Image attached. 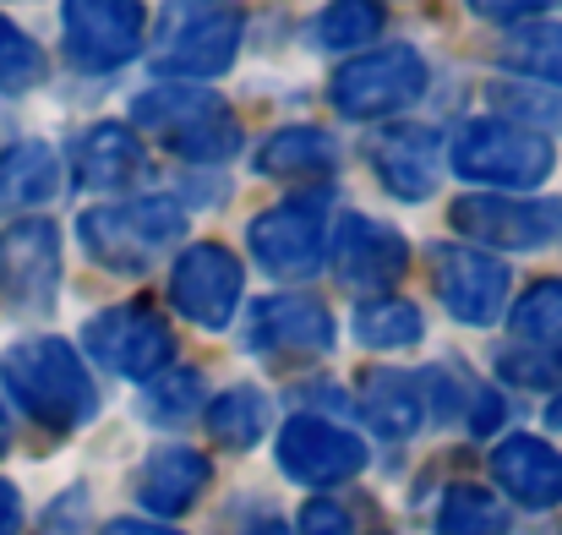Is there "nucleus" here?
<instances>
[{"instance_id":"nucleus-16","label":"nucleus","mask_w":562,"mask_h":535,"mask_svg":"<svg viewBox=\"0 0 562 535\" xmlns=\"http://www.w3.org/2000/svg\"><path fill=\"white\" fill-rule=\"evenodd\" d=\"M323 263L339 274V285L350 290H387L398 285V274L409 268V246L393 224H376L367 213H339L334 230H328V252Z\"/></svg>"},{"instance_id":"nucleus-12","label":"nucleus","mask_w":562,"mask_h":535,"mask_svg":"<svg viewBox=\"0 0 562 535\" xmlns=\"http://www.w3.org/2000/svg\"><path fill=\"white\" fill-rule=\"evenodd\" d=\"M246 350L262 360H312L334 350V312L317 296H262L246 312Z\"/></svg>"},{"instance_id":"nucleus-15","label":"nucleus","mask_w":562,"mask_h":535,"mask_svg":"<svg viewBox=\"0 0 562 535\" xmlns=\"http://www.w3.org/2000/svg\"><path fill=\"white\" fill-rule=\"evenodd\" d=\"M240 285H246L240 257L224 252V246H213V241H196V246L181 252V263H176V274H170V301H176V312H181L187 323L218 334V328L235 323Z\"/></svg>"},{"instance_id":"nucleus-20","label":"nucleus","mask_w":562,"mask_h":535,"mask_svg":"<svg viewBox=\"0 0 562 535\" xmlns=\"http://www.w3.org/2000/svg\"><path fill=\"white\" fill-rule=\"evenodd\" d=\"M207 476L213 470H207V459L196 448H181V443L154 448L143 459V470H137V503L148 514H159V520H176V514H187L191 503L202 498Z\"/></svg>"},{"instance_id":"nucleus-29","label":"nucleus","mask_w":562,"mask_h":535,"mask_svg":"<svg viewBox=\"0 0 562 535\" xmlns=\"http://www.w3.org/2000/svg\"><path fill=\"white\" fill-rule=\"evenodd\" d=\"M503 60H508L514 71H530V77L562 88V22H530V27L508 33Z\"/></svg>"},{"instance_id":"nucleus-24","label":"nucleus","mask_w":562,"mask_h":535,"mask_svg":"<svg viewBox=\"0 0 562 535\" xmlns=\"http://www.w3.org/2000/svg\"><path fill=\"white\" fill-rule=\"evenodd\" d=\"M356 339L367 350H409L426 339V317L415 301L376 296V301H361V312H356Z\"/></svg>"},{"instance_id":"nucleus-2","label":"nucleus","mask_w":562,"mask_h":535,"mask_svg":"<svg viewBox=\"0 0 562 535\" xmlns=\"http://www.w3.org/2000/svg\"><path fill=\"white\" fill-rule=\"evenodd\" d=\"M82 252L110 274H148L176 241H187V208L170 197H126L77 219Z\"/></svg>"},{"instance_id":"nucleus-32","label":"nucleus","mask_w":562,"mask_h":535,"mask_svg":"<svg viewBox=\"0 0 562 535\" xmlns=\"http://www.w3.org/2000/svg\"><path fill=\"white\" fill-rule=\"evenodd\" d=\"M497 366H503V377H514V382H525V388H552V382L562 377V350L514 345V350L497 356Z\"/></svg>"},{"instance_id":"nucleus-19","label":"nucleus","mask_w":562,"mask_h":535,"mask_svg":"<svg viewBox=\"0 0 562 535\" xmlns=\"http://www.w3.org/2000/svg\"><path fill=\"white\" fill-rule=\"evenodd\" d=\"M143 170H148V154H143L137 132L132 126H115V121L82 132L77 148H71V176H77L82 191H121Z\"/></svg>"},{"instance_id":"nucleus-3","label":"nucleus","mask_w":562,"mask_h":535,"mask_svg":"<svg viewBox=\"0 0 562 535\" xmlns=\"http://www.w3.org/2000/svg\"><path fill=\"white\" fill-rule=\"evenodd\" d=\"M132 121L191 165H224L229 154H240V121L229 115V104L218 93H207L196 82H165V88L137 93Z\"/></svg>"},{"instance_id":"nucleus-1","label":"nucleus","mask_w":562,"mask_h":535,"mask_svg":"<svg viewBox=\"0 0 562 535\" xmlns=\"http://www.w3.org/2000/svg\"><path fill=\"white\" fill-rule=\"evenodd\" d=\"M0 388L16 399L22 415H33L49 432H77L99 415V388L82 356L49 334H33L0 356Z\"/></svg>"},{"instance_id":"nucleus-22","label":"nucleus","mask_w":562,"mask_h":535,"mask_svg":"<svg viewBox=\"0 0 562 535\" xmlns=\"http://www.w3.org/2000/svg\"><path fill=\"white\" fill-rule=\"evenodd\" d=\"M257 170L273 180H328L339 170V143L317 126H290L257 148Z\"/></svg>"},{"instance_id":"nucleus-34","label":"nucleus","mask_w":562,"mask_h":535,"mask_svg":"<svg viewBox=\"0 0 562 535\" xmlns=\"http://www.w3.org/2000/svg\"><path fill=\"white\" fill-rule=\"evenodd\" d=\"M295 535H356V514H350V503H339V498H317V503L301 509Z\"/></svg>"},{"instance_id":"nucleus-30","label":"nucleus","mask_w":562,"mask_h":535,"mask_svg":"<svg viewBox=\"0 0 562 535\" xmlns=\"http://www.w3.org/2000/svg\"><path fill=\"white\" fill-rule=\"evenodd\" d=\"M376 27H382L376 0H334L317 22V38H323V49H361L376 38Z\"/></svg>"},{"instance_id":"nucleus-17","label":"nucleus","mask_w":562,"mask_h":535,"mask_svg":"<svg viewBox=\"0 0 562 535\" xmlns=\"http://www.w3.org/2000/svg\"><path fill=\"white\" fill-rule=\"evenodd\" d=\"M372 176L398 202H426L442 180V137L431 126H387L372 137Z\"/></svg>"},{"instance_id":"nucleus-28","label":"nucleus","mask_w":562,"mask_h":535,"mask_svg":"<svg viewBox=\"0 0 562 535\" xmlns=\"http://www.w3.org/2000/svg\"><path fill=\"white\" fill-rule=\"evenodd\" d=\"M437 531L442 535H497V531H508V509L486 487H448V498L437 509Z\"/></svg>"},{"instance_id":"nucleus-21","label":"nucleus","mask_w":562,"mask_h":535,"mask_svg":"<svg viewBox=\"0 0 562 535\" xmlns=\"http://www.w3.org/2000/svg\"><path fill=\"white\" fill-rule=\"evenodd\" d=\"M361 415L387 443L415 437L420 421H426V377H415V371H372L361 382Z\"/></svg>"},{"instance_id":"nucleus-9","label":"nucleus","mask_w":562,"mask_h":535,"mask_svg":"<svg viewBox=\"0 0 562 535\" xmlns=\"http://www.w3.org/2000/svg\"><path fill=\"white\" fill-rule=\"evenodd\" d=\"M431 285H437V301L448 306L453 323L464 328H492L503 312H508V263L492 257V252H475V246H431Z\"/></svg>"},{"instance_id":"nucleus-6","label":"nucleus","mask_w":562,"mask_h":535,"mask_svg":"<svg viewBox=\"0 0 562 535\" xmlns=\"http://www.w3.org/2000/svg\"><path fill=\"white\" fill-rule=\"evenodd\" d=\"M246 246L273 279H290V285L312 279L323 268V252H328V202H323V191H306V197H290V202L257 213L251 230H246Z\"/></svg>"},{"instance_id":"nucleus-23","label":"nucleus","mask_w":562,"mask_h":535,"mask_svg":"<svg viewBox=\"0 0 562 535\" xmlns=\"http://www.w3.org/2000/svg\"><path fill=\"white\" fill-rule=\"evenodd\" d=\"M60 191V159L49 143H16L0 154V213L44 208Z\"/></svg>"},{"instance_id":"nucleus-10","label":"nucleus","mask_w":562,"mask_h":535,"mask_svg":"<svg viewBox=\"0 0 562 535\" xmlns=\"http://www.w3.org/2000/svg\"><path fill=\"white\" fill-rule=\"evenodd\" d=\"M66 60L77 71H115L126 66L148 38V11L137 0H66L60 5Z\"/></svg>"},{"instance_id":"nucleus-26","label":"nucleus","mask_w":562,"mask_h":535,"mask_svg":"<svg viewBox=\"0 0 562 535\" xmlns=\"http://www.w3.org/2000/svg\"><path fill=\"white\" fill-rule=\"evenodd\" d=\"M514 345H536V350H562V279H541L536 290H525V301L508 312Z\"/></svg>"},{"instance_id":"nucleus-33","label":"nucleus","mask_w":562,"mask_h":535,"mask_svg":"<svg viewBox=\"0 0 562 535\" xmlns=\"http://www.w3.org/2000/svg\"><path fill=\"white\" fill-rule=\"evenodd\" d=\"M33 535H88V492H82V487L60 492V498L44 509V520H38Z\"/></svg>"},{"instance_id":"nucleus-40","label":"nucleus","mask_w":562,"mask_h":535,"mask_svg":"<svg viewBox=\"0 0 562 535\" xmlns=\"http://www.w3.org/2000/svg\"><path fill=\"white\" fill-rule=\"evenodd\" d=\"M5 443H11V421H5V410H0V454H5Z\"/></svg>"},{"instance_id":"nucleus-35","label":"nucleus","mask_w":562,"mask_h":535,"mask_svg":"<svg viewBox=\"0 0 562 535\" xmlns=\"http://www.w3.org/2000/svg\"><path fill=\"white\" fill-rule=\"evenodd\" d=\"M475 16H486V22H525V16H541V11H552L558 0H464Z\"/></svg>"},{"instance_id":"nucleus-25","label":"nucleus","mask_w":562,"mask_h":535,"mask_svg":"<svg viewBox=\"0 0 562 535\" xmlns=\"http://www.w3.org/2000/svg\"><path fill=\"white\" fill-rule=\"evenodd\" d=\"M207 432H213V443H224V448H251V443H262V432H268V393L262 388H229V393H218L213 404H207Z\"/></svg>"},{"instance_id":"nucleus-7","label":"nucleus","mask_w":562,"mask_h":535,"mask_svg":"<svg viewBox=\"0 0 562 535\" xmlns=\"http://www.w3.org/2000/svg\"><path fill=\"white\" fill-rule=\"evenodd\" d=\"M420 93H426V60L409 44H387L376 55H361V60L339 66L328 82L334 110L350 121H376V115L409 110Z\"/></svg>"},{"instance_id":"nucleus-18","label":"nucleus","mask_w":562,"mask_h":535,"mask_svg":"<svg viewBox=\"0 0 562 535\" xmlns=\"http://www.w3.org/2000/svg\"><path fill=\"white\" fill-rule=\"evenodd\" d=\"M492 481L514 503H525V509H558L562 503V448L514 432V437H503L492 448Z\"/></svg>"},{"instance_id":"nucleus-8","label":"nucleus","mask_w":562,"mask_h":535,"mask_svg":"<svg viewBox=\"0 0 562 535\" xmlns=\"http://www.w3.org/2000/svg\"><path fill=\"white\" fill-rule=\"evenodd\" d=\"M82 350L99 366H110L115 377L148 382V377H159L176 360V334L148 301H126V306H110V312L88 317Z\"/></svg>"},{"instance_id":"nucleus-13","label":"nucleus","mask_w":562,"mask_h":535,"mask_svg":"<svg viewBox=\"0 0 562 535\" xmlns=\"http://www.w3.org/2000/svg\"><path fill=\"white\" fill-rule=\"evenodd\" d=\"M453 224L464 241H486L503 252L562 246V197H459Z\"/></svg>"},{"instance_id":"nucleus-39","label":"nucleus","mask_w":562,"mask_h":535,"mask_svg":"<svg viewBox=\"0 0 562 535\" xmlns=\"http://www.w3.org/2000/svg\"><path fill=\"white\" fill-rule=\"evenodd\" d=\"M547 421H552V426H558V432H562V393H558V399H552V404H547Z\"/></svg>"},{"instance_id":"nucleus-5","label":"nucleus","mask_w":562,"mask_h":535,"mask_svg":"<svg viewBox=\"0 0 562 535\" xmlns=\"http://www.w3.org/2000/svg\"><path fill=\"white\" fill-rule=\"evenodd\" d=\"M558 165V148L547 132H530L519 121H470L459 137H453V170L464 180H481V186H503V191H530L552 176Z\"/></svg>"},{"instance_id":"nucleus-38","label":"nucleus","mask_w":562,"mask_h":535,"mask_svg":"<svg viewBox=\"0 0 562 535\" xmlns=\"http://www.w3.org/2000/svg\"><path fill=\"white\" fill-rule=\"evenodd\" d=\"M246 535H290V525H279V520H262V525H251Z\"/></svg>"},{"instance_id":"nucleus-31","label":"nucleus","mask_w":562,"mask_h":535,"mask_svg":"<svg viewBox=\"0 0 562 535\" xmlns=\"http://www.w3.org/2000/svg\"><path fill=\"white\" fill-rule=\"evenodd\" d=\"M38 82H44V55H38V44H33L16 22L0 16V93H27V88H38Z\"/></svg>"},{"instance_id":"nucleus-4","label":"nucleus","mask_w":562,"mask_h":535,"mask_svg":"<svg viewBox=\"0 0 562 535\" xmlns=\"http://www.w3.org/2000/svg\"><path fill=\"white\" fill-rule=\"evenodd\" d=\"M246 16L235 0H170L154 27V71L165 77H218L240 55Z\"/></svg>"},{"instance_id":"nucleus-37","label":"nucleus","mask_w":562,"mask_h":535,"mask_svg":"<svg viewBox=\"0 0 562 535\" xmlns=\"http://www.w3.org/2000/svg\"><path fill=\"white\" fill-rule=\"evenodd\" d=\"M104 535H181V531H170V525H148V520H115Z\"/></svg>"},{"instance_id":"nucleus-14","label":"nucleus","mask_w":562,"mask_h":535,"mask_svg":"<svg viewBox=\"0 0 562 535\" xmlns=\"http://www.w3.org/2000/svg\"><path fill=\"white\" fill-rule=\"evenodd\" d=\"M279 470L301 487H345L367 470V443L328 415H290L279 432Z\"/></svg>"},{"instance_id":"nucleus-11","label":"nucleus","mask_w":562,"mask_h":535,"mask_svg":"<svg viewBox=\"0 0 562 535\" xmlns=\"http://www.w3.org/2000/svg\"><path fill=\"white\" fill-rule=\"evenodd\" d=\"M0 296L22 317H49L60 296V230L49 219H16L0 235Z\"/></svg>"},{"instance_id":"nucleus-36","label":"nucleus","mask_w":562,"mask_h":535,"mask_svg":"<svg viewBox=\"0 0 562 535\" xmlns=\"http://www.w3.org/2000/svg\"><path fill=\"white\" fill-rule=\"evenodd\" d=\"M22 531V498L11 481H0V535H16Z\"/></svg>"},{"instance_id":"nucleus-27","label":"nucleus","mask_w":562,"mask_h":535,"mask_svg":"<svg viewBox=\"0 0 562 535\" xmlns=\"http://www.w3.org/2000/svg\"><path fill=\"white\" fill-rule=\"evenodd\" d=\"M143 410L154 426H187L191 415H202V377L191 366H165L159 377H148Z\"/></svg>"}]
</instances>
